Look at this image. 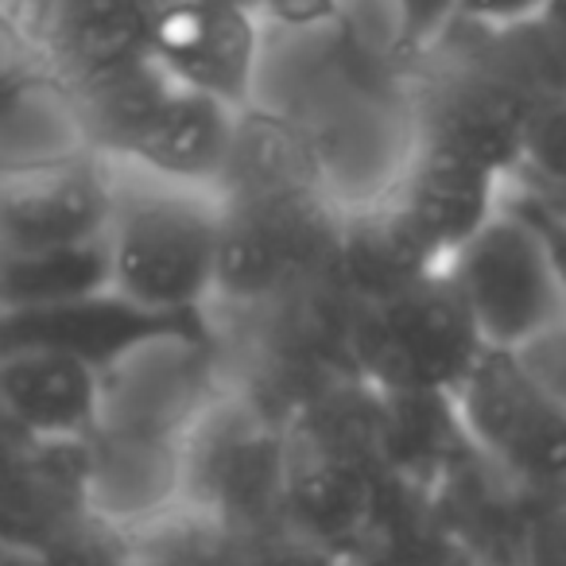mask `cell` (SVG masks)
<instances>
[{"mask_svg": "<svg viewBox=\"0 0 566 566\" xmlns=\"http://www.w3.org/2000/svg\"><path fill=\"white\" fill-rule=\"evenodd\" d=\"M48 566H136L133 527L90 509L63 524L40 547Z\"/></svg>", "mask_w": 566, "mask_h": 566, "instance_id": "7402d4cb", "label": "cell"}, {"mask_svg": "<svg viewBox=\"0 0 566 566\" xmlns=\"http://www.w3.org/2000/svg\"><path fill=\"white\" fill-rule=\"evenodd\" d=\"M416 66V144L450 148L512 179L547 105L504 71L485 51L478 28L462 20Z\"/></svg>", "mask_w": 566, "mask_h": 566, "instance_id": "5b68a950", "label": "cell"}, {"mask_svg": "<svg viewBox=\"0 0 566 566\" xmlns=\"http://www.w3.org/2000/svg\"><path fill=\"white\" fill-rule=\"evenodd\" d=\"M551 0H458V20L473 28H512L539 20Z\"/></svg>", "mask_w": 566, "mask_h": 566, "instance_id": "f1b7e54d", "label": "cell"}, {"mask_svg": "<svg viewBox=\"0 0 566 566\" xmlns=\"http://www.w3.org/2000/svg\"><path fill=\"white\" fill-rule=\"evenodd\" d=\"M458 416L473 454L527 509H566V403L509 349H489Z\"/></svg>", "mask_w": 566, "mask_h": 566, "instance_id": "8992f818", "label": "cell"}, {"mask_svg": "<svg viewBox=\"0 0 566 566\" xmlns=\"http://www.w3.org/2000/svg\"><path fill=\"white\" fill-rule=\"evenodd\" d=\"M221 198L218 303L268 311L331 283L342 210L295 120L249 105Z\"/></svg>", "mask_w": 566, "mask_h": 566, "instance_id": "6da1fadb", "label": "cell"}, {"mask_svg": "<svg viewBox=\"0 0 566 566\" xmlns=\"http://www.w3.org/2000/svg\"><path fill=\"white\" fill-rule=\"evenodd\" d=\"M4 543L40 551L74 516L94 509L86 439H28L4 431Z\"/></svg>", "mask_w": 566, "mask_h": 566, "instance_id": "9a60e30c", "label": "cell"}, {"mask_svg": "<svg viewBox=\"0 0 566 566\" xmlns=\"http://www.w3.org/2000/svg\"><path fill=\"white\" fill-rule=\"evenodd\" d=\"M509 202L543 233V241H547V249H551V260H555L558 283H563V295H566V213L551 210L547 202H539L535 195L520 190L516 182H509Z\"/></svg>", "mask_w": 566, "mask_h": 566, "instance_id": "83f0119b", "label": "cell"}, {"mask_svg": "<svg viewBox=\"0 0 566 566\" xmlns=\"http://www.w3.org/2000/svg\"><path fill=\"white\" fill-rule=\"evenodd\" d=\"M156 0H48L32 35L43 66L66 94L140 66L156 43Z\"/></svg>", "mask_w": 566, "mask_h": 566, "instance_id": "4fadbf2b", "label": "cell"}, {"mask_svg": "<svg viewBox=\"0 0 566 566\" xmlns=\"http://www.w3.org/2000/svg\"><path fill=\"white\" fill-rule=\"evenodd\" d=\"M117 210V164L74 151L9 167L0 182V252H35L97 241Z\"/></svg>", "mask_w": 566, "mask_h": 566, "instance_id": "9c48e42d", "label": "cell"}, {"mask_svg": "<svg viewBox=\"0 0 566 566\" xmlns=\"http://www.w3.org/2000/svg\"><path fill=\"white\" fill-rule=\"evenodd\" d=\"M264 17L237 0H171L156 17L151 59L175 86L221 97L249 109L256 105Z\"/></svg>", "mask_w": 566, "mask_h": 566, "instance_id": "30bf717a", "label": "cell"}, {"mask_svg": "<svg viewBox=\"0 0 566 566\" xmlns=\"http://www.w3.org/2000/svg\"><path fill=\"white\" fill-rule=\"evenodd\" d=\"M396 48L403 59H423L458 24V0H392Z\"/></svg>", "mask_w": 566, "mask_h": 566, "instance_id": "d4e9b609", "label": "cell"}, {"mask_svg": "<svg viewBox=\"0 0 566 566\" xmlns=\"http://www.w3.org/2000/svg\"><path fill=\"white\" fill-rule=\"evenodd\" d=\"M113 287L171 315H213L218 303L221 198L117 164L109 221Z\"/></svg>", "mask_w": 566, "mask_h": 566, "instance_id": "3957f363", "label": "cell"}, {"mask_svg": "<svg viewBox=\"0 0 566 566\" xmlns=\"http://www.w3.org/2000/svg\"><path fill=\"white\" fill-rule=\"evenodd\" d=\"M287 419L264 396L226 388L187 439L182 501L237 532L287 524Z\"/></svg>", "mask_w": 566, "mask_h": 566, "instance_id": "52a82bcc", "label": "cell"}, {"mask_svg": "<svg viewBox=\"0 0 566 566\" xmlns=\"http://www.w3.org/2000/svg\"><path fill=\"white\" fill-rule=\"evenodd\" d=\"M509 182L547 202L551 210L566 213V97L539 113L524 164L512 171Z\"/></svg>", "mask_w": 566, "mask_h": 566, "instance_id": "603a6c76", "label": "cell"}, {"mask_svg": "<svg viewBox=\"0 0 566 566\" xmlns=\"http://www.w3.org/2000/svg\"><path fill=\"white\" fill-rule=\"evenodd\" d=\"M489 342L447 268L377 303L349 307L346 365L380 396H450L465 388Z\"/></svg>", "mask_w": 566, "mask_h": 566, "instance_id": "277c9868", "label": "cell"}, {"mask_svg": "<svg viewBox=\"0 0 566 566\" xmlns=\"http://www.w3.org/2000/svg\"><path fill=\"white\" fill-rule=\"evenodd\" d=\"M159 9H164V4H171V0H156ZM237 4H249V9H256L260 12V0H237Z\"/></svg>", "mask_w": 566, "mask_h": 566, "instance_id": "836d02e7", "label": "cell"}, {"mask_svg": "<svg viewBox=\"0 0 566 566\" xmlns=\"http://www.w3.org/2000/svg\"><path fill=\"white\" fill-rule=\"evenodd\" d=\"M539 20L551 28V32L558 35V40H566V0H551L547 9H543Z\"/></svg>", "mask_w": 566, "mask_h": 566, "instance_id": "d6a6232c", "label": "cell"}, {"mask_svg": "<svg viewBox=\"0 0 566 566\" xmlns=\"http://www.w3.org/2000/svg\"><path fill=\"white\" fill-rule=\"evenodd\" d=\"M226 566H346V558L283 524L268 532H241Z\"/></svg>", "mask_w": 566, "mask_h": 566, "instance_id": "cb8c5ba5", "label": "cell"}, {"mask_svg": "<svg viewBox=\"0 0 566 566\" xmlns=\"http://www.w3.org/2000/svg\"><path fill=\"white\" fill-rule=\"evenodd\" d=\"M516 354L566 403V318L558 326H551L547 334H539L535 342H527L524 349H516Z\"/></svg>", "mask_w": 566, "mask_h": 566, "instance_id": "4316f807", "label": "cell"}, {"mask_svg": "<svg viewBox=\"0 0 566 566\" xmlns=\"http://www.w3.org/2000/svg\"><path fill=\"white\" fill-rule=\"evenodd\" d=\"M105 373L55 346L0 349L4 431L28 439H86L102 423Z\"/></svg>", "mask_w": 566, "mask_h": 566, "instance_id": "5bb4252c", "label": "cell"}, {"mask_svg": "<svg viewBox=\"0 0 566 566\" xmlns=\"http://www.w3.org/2000/svg\"><path fill=\"white\" fill-rule=\"evenodd\" d=\"M241 532L187 501L133 527L136 566H226Z\"/></svg>", "mask_w": 566, "mask_h": 566, "instance_id": "44dd1931", "label": "cell"}, {"mask_svg": "<svg viewBox=\"0 0 566 566\" xmlns=\"http://www.w3.org/2000/svg\"><path fill=\"white\" fill-rule=\"evenodd\" d=\"M419 566H485L478 555H473L465 543H458V539H439L431 551L423 555V563Z\"/></svg>", "mask_w": 566, "mask_h": 566, "instance_id": "4dcf8cb0", "label": "cell"}, {"mask_svg": "<svg viewBox=\"0 0 566 566\" xmlns=\"http://www.w3.org/2000/svg\"><path fill=\"white\" fill-rule=\"evenodd\" d=\"M380 198L442 260H450L504 210L509 175L493 171L470 156H458L450 148L416 144Z\"/></svg>", "mask_w": 566, "mask_h": 566, "instance_id": "7c38bea8", "label": "cell"}, {"mask_svg": "<svg viewBox=\"0 0 566 566\" xmlns=\"http://www.w3.org/2000/svg\"><path fill=\"white\" fill-rule=\"evenodd\" d=\"M439 268H447V260L385 198H377L373 206L346 210L342 218L331 283L349 307H361V303H377L385 295L403 292Z\"/></svg>", "mask_w": 566, "mask_h": 566, "instance_id": "e0dca14e", "label": "cell"}, {"mask_svg": "<svg viewBox=\"0 0 566 566\" xmlns=\"http://www.w3.org/2000/svg\"><path fill=\"white\" fill-rule=\"evenodd\" d=\"M0 566H48V563H43L40 551L12 547V543H4V551H0Z\"/></svg>", "mask_w": 566, "mask_h": 566, "instance_id": "1f68e13d", "label": "cell"}, {"mask_svg": "<svg viewBox=\"0 0 566 566\" xmlns=\"http://www.w3.org/2000/svg\"><path fill=\"white\" fill-rule=\"evenodd\" d=\"M159 338L221 342L213 315H171V311L144 307L117 287L78 303H63V307L0 311V349L55 346L102 373Z\"/></svg>", "mask_w": 566, "mask_h": 566, "instance_id": "8fae6325", "label": "cell"}, {"mask_svg": "<svg viewBox=\"0 0 566 566\" xmlns=\"http://www.w3.org/2000/svg\"><path fill=\"white\" fill-rule=\"evenodd\" d=\"M524 566H566V509H532L520 532Z\"/></svg>", "mask_w": 566, "mask_h": 566, "instance_id": "484cf974", "label": "cell"}, {"mask_svg": "<svg viewBox=\"0 0 566 566\" xmlns=\"http://www.w3.org/2000/svg\"><path fill=\"white\" fill-rule=\"evenodd\" d=\"M171 94V74L156 59L128 66L120 74H109V78L94 82L86 90H74L71 109L86 151L109 159V164H125Z\"/></svg>", "mask_w": 566, "mask_h": 566, "instance_id": "d6986e66", "label": "cell"}, {"mask_svg": "<svg viewBox=\"0 0 566 566\" xmlns=\"http://www.w3.org/2000/svg\"><path fill=\"white\" fill-rule=\"evenodd\" d=\"M241 117L244 109L221 102V97L175 86V94L167 97V105L159 109V117L151 120V128L140 136V144L125 164L140 167V171L156 175L164 182L218 195L229 175V164H233Z\"/></svg>", "mask_w": 566, "mask_h": 566, "instance_id": "2e32d148", "label": "cell"}, {"mask_svg": "<svg viewBox=\"0 0 566 566\" xmlns=\"http://www.w3.org/2000/svg\"><path fill=\"white\" fill-rule=\"evenodd\" d=\"M94 458V509L117 524L136 527L182 504V458L187 447L136 439L109 427L90 434Z\"/></svg>", "mask_w": 566, "mask_h": 566, "instance_id": "ac0fdd59", "label": "cell"}, {"mask_svg": "<svg viewBox=\"0 0 566 566\" xmlns=\"http://www.w3.org/2000/svg\"><path fill=\"white\" fill-rule=\"evenodd\" d=\"M342 12V0H260V17L268 24L292 28V32H311V28L334 24Z\"/></svg>", "mask_w": 566, "mask_h": 566, "instance_id": "f546056e", "label": "cell"}, {"mask_svg": "<svg viewBox=\"0 0 566 566\" xmlns=\"http://www.w3.org/2000/svg\"><path fill=\"white\" fill-rule=\"evenodd\" d=\"M408 485L380 434V396L342 377L315 388L287 419V524L354 558L403 524Z\"/></svg>", "mask_w": 566, "mask_h": 566, "instance_id": "7a4b0ae2", "label": "cell"}, {"mask_svg": "<svg viewBox=\"0 0 566 566\" xmlns=\"http://www.w3.org/2000/svg\"><path fill=\"white\" fill-rule=\"evenodd\" d=\"M113 287L109 241L0 252V311H40L90 300Z\"/></svg>", "mask_w": 566, "mask_h": 566, "instance_id": "ffe728a7", "label": "cell"}, {"mask_svg": "<svg viewBox=\"0 0 566 566\" xmlns=\"http://www.w3.org/2000/svg\"><path fill=\"white\" fill-rule=\"evenodd\" d=\"M489 349H524L566 318V295L543 233L504 202V210L447 260Z\"/></svg>", "mask_w": 566, "mask_h": 566, "instance_id": "ba28073f", "label": "cell"}]
</instances>
